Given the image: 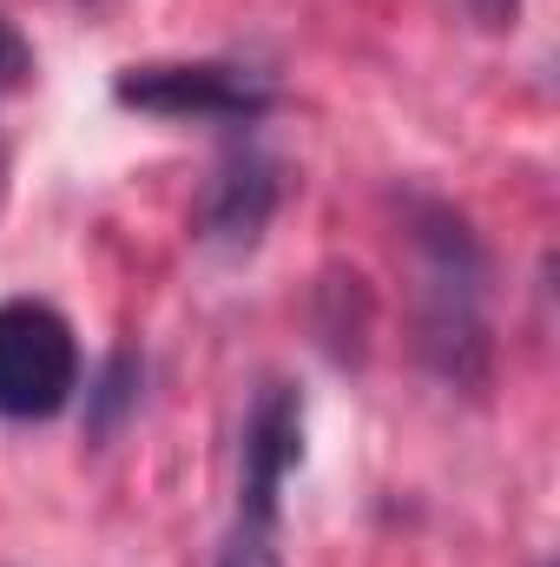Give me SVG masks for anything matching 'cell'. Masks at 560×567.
Instances as JSON below:
<instances>
[{
	"instance_id": "6da1fadb",
	"label": "cell",
	"mask_w": 560,
	"mask_h": 567,
	"mask_svg": "<svg viewBox=\"0 0 560 567\" xmlns=\"http://www.w3.org/2000/svg\"><path fill=\"white\" fill-rule=\"evenodd\" d=\"M409 238H416L422 271V363L455 383L481 390L488 383V258L468 231L462 212L448 205H409Z\"/></svg>"
},
{
	"instance_id": "7a4b0ae2",
	"label": "cell",
	"mask_w": 560,
	"mask_h": 567,
	"mask_svg": "<svg viewBox=\"0 0 560 567\" xmlns=\"http://www.w3.org/2000/svg\"><path fill=\"white\" fill-rule=\"evenodd\" d=\"M80 390V343L53 303L13 297L0 303V416L46 423Z\"/></svg>"
},
{
	"instance_id": "ba28073f",
	"label": "cell",
	"mask_w": 560,
	"mask_h": 567,
	"mask_svg": "<svg viewBox=\"0 0 560 567\" xmlns=\"http://www.w3.org/2000/svg\"><path fill=\"white\" fill-rule=\"evenodd\" d=\"M27 73H33V53H27V40L0 20V100H7L13 86H27Z\"/></svg>"
},
{
	"instance_id": "277c9868",
	"label": "cell",
	"mask_w": 560,
	"mask_h": 567,
	"mask_svg": "<svg viewBox=\"0 0 560 567\" xmlns=\"http://www.w3.org/2000/svg\"><path fill=\"white\" fill-rule=\"evenodd\" d=\"M278 198H283L278 165H271L265 152H231V158L211 172L205 198H198V238L218 245V251H251V245L271 231Z\"/></svg>"
},
{
	"instance_id": "3957f363",
	"label": "cell",
	"mask_w": 560,
	"mask_h": 567,
	"mask_svg": "<svg viewBox=\"0 0 560 567\" xmlns=\"http://www.w3.org/2000/svg\"><path fill=\"white\" fill-rule=\"evenodd\" d=\"M113 100L158 120H258L271 113V80L225 60H172V66H126L113 80Z\"/></svg>"
},
{
	"instance_id": "52a82bcc",
	"label": "cell",
	"mask_w": 560,
	"mask_h": 567,
	"mask_svg": "<svg viewBox=\"0 0 560 567\" xmlns=\"http://www.w3.org/2000/svg\"><path fill=\"white\" fill-rule=\"evenodd\" d=\"M218 567H283L278 522H265V515H238V522H231V542H225V555H218Z\"/></svg>"
},
{
	"instance_id": "5b68a950",
	"label": "cell",
	"mask_w": 560,
	"mask_h": 567,
	"mask_svg": "<svg viewBox=\"0 0 560 567\" xmlns=\"http://www.w3.org/2000/svg\"><path fill=\"white\" fill-rule=\"evenodd\" d=\"M303 462V403L290 383H265L251 423H245V495L238 515H265L278 522V488L283 475Z\"/></svg>"
},
{
	"instance_id": "9c48e42d",
	"label": "cell",
	"mask_w": 560,
	"mask_h": 567,
	"mask_svg": "<svg viewBox=\"0 0 560 567\" xmlns=\"http://www.w3.org/2000/svg\"><path fill=\"white\" fill-rule=\"evenodd\" d=\"M468 13H475V27H488V33H508V27L521 20V0H468Z\"/></svg>"
},
{
	"instance_id": "8992f818",
	"label": "cell",
	"mask_w": 560,
	"mask_h": 567,
	"mask_svg": "<svg viewBox=\"0 0 560 567\" xmlns=\"http://www.w3.org/2000/svg\"><path fill=\"white\" fill-rule=\"evenodd\" d=\"M133 403H139V357L120 350V357H106V370H100V383H93V396H86V429H93V442H106L113 429L126 423Z\"/></svg>"
}]
</instances>
